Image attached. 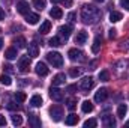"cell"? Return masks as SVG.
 <instances>
[{"label":"cell","instance_id":"obj_28","mask_svg":"<svg viewBox=\"0 0 129 128\" xmlns=\"http://www.w3.org/2000/svg\"><path fill=\"white\" fill-rule=\"evenodd\" d=\"M126 113H128V107H126L125 104H120L119 109H117V116H119V118H125Z\"/></svg>","mask_w":129,"mask_h":128},{"label":"cell","instance_id":"obj_46","mask_svg":"<svg viewBox=\"0 0 129 128\" xmlns=\"http://www.w3.org/2000/svg\"><path fill=\"white\" fill-rule=\"evenodd\" d=\"M123 48H126V50H128V48H129V42L126 44V45H123Z\"/></svg>","mask_w":129,"mask_h":128},{"label":"cell","instance_id":"obj_47","mask_svg":"<svg viewBox=\"0 0 129 128\" xmlns=\"http://www.w3.org/2000/svg\"><path fill=\"white\" fill-rule=\"evenodd\" d=\"M60 0H51V3H59Z\"/></svg>","mask_w":129,"mask_h":128},{"label":"cell","instance_id":"obj_19","mask_svg":"<svg viewBox=\"0 0 129 128\" xmlns=\"http://www.w3.org/2000/svg\"><path fill=\"white\" fill-rule=\"evenodd\" d=\"M50 17H51V18L59 20V18H62V17H63V11H62L60 8H53V9L50 11Z\"/></svg>","mask_w":129,"mask_h":128},{"label":"cell","instance_id":"obj_10","mask_svg":"<svg viewBox=\"0 0 129 128\" xmlns=\"http://www.w3.org/2000/svg\"><path fill=\"white\" fill-rule=\"evenodd\" d=\"M59 33H60V36H62V38L68 39V38L71 36V33H72V26H69V24L60 26V27H59Z\"/></svg>","mask_w":129,"mask_h":128},{"label":"cell","instance_id":"obj_16","mask_svg":"<svg viewBox=\"0 0 129 128\" xmlns=\"http://www.w3.org/2000/svg\"><path fill=\"white\" fill-rule=\"evenodd\" d=\"M14 44H15V47H17V48H26L27 41H26V38H24V36H17V38L14 39Z\"/></svg>","mask_w":129,"mask_h":128},{"label":"cell","instance_id":"obj_37","mask_svg":"<svg viewBox=\"0 0 129 128\" xmlns=\"http://www.w3.org/2000/svg\"><path fill=\"white\" fill-rule=\"evenodd\" d=\"M18 104H20V102L15 104L14 101H9V102L6 104V109H9V110H15V109H18Z\"/></svg>","mask_w":129,"mask_h":128},{"label":"cell","instance_id":"obj_35","mask_svg":"<svg viewBox=\"0 0 129 128\" xmlns=\"http://www.w3.org/2000/svg\"><path fill=\"white\" fill-rule=\"evenodd\" d=\"M69 75L71 77H80L81 75V69L80 68H71L69 69Z\"/></svg>","mask_w":129,"mask_h":128},{"label":"cell","instance_id":"obj_39","mask_svg":"<svg viewBox=\"0 0 129 128\" xmlns=\"http://www.w3.org/2000/svg\"><path fill=\"white\" fill-rule=\"evenodd\" d=\"M77 89H78V88H77V84H69V86L66 88V91H68L69 94H75V92H77Z\"/></svg>","mask_w":129,"mask_h":128},{"label":"cell","instance_id":"obj_23","mask_svg":"<svg viewBox=\"0 0 129 128\" xmlns=\"http://www.w3.org/2000/svg\"><path fill=\"white\" fill-rule=\"evenodd\" d=\"M51 30V23L48 21V20H45L42 24H41V27H39V32L42 33V35H45V33H48Z\"/></svg>","mask_w":129,"mask_h":128},{"label":"cell","instance_id":"obj_6","mask_svg":"<svg viewBox=\"0 0 129 128\" xmlns=\"http://www.w3.org/2000/svg\"><path fill=\"white\" fill-rule=\"evenodd\" d=\"M108 95H110L108 89H107V88H101L96 94H95V101H96V102H104V101L108 98Z\"/></svg>","mask_w":129,"mask_h":128},{"label":"cell","instance_id":"obj_31","mask_svg":"<svg viewBox=\"0 0 129 128\" xmlns=\"http://www.w3.org/2000/svg\"><path fill=\"white\" fill-rule=\"evenodd\" d=\"M66 107L72 112V110H75L77 109V99H74V98H69L68 101H66Z\"/></svg>","mask_w":129,"mask_h":128},{"label":"cell","instance_id":"obj_4","mask_svg":"<svg viewBox=\"0 0 129 128\" xmlns=\"http://www.w3.org/2000/svg\"><path fill=\"white\" fill-rule=\"evenodd\" d=\"M50 116H51V119H53L54 122L62 121V116H63V109H62L60 105H53V107L50 109Z\"/></svg>","mask_w":129,"mask_h":128},{"label":"cell","instance_id":"obj_12","mask_svg":"<svg viewBox=\"0 0 129 128\" xmlns=\"http://www.w3.org/2000/svg\"><path fill=\"white\" fill-rule=\"evenodd\" d=\"M27 53H29L30 57H38V56H39V47H38L36 42H30V44H29Z\"/></svg>","mask_w":129,"mask_h":128},{"label":"cell","instance_id":"obj_5","mask_svg":"<svg viewBox=\"0 0 129 128\" xmlns=\"http://www.w3.org/2000/svg\"><path fill=\"white\" fill-rule=\"evenodd\" d=\"M29 66H30V56H21L20 60H18V71L20 72H27L29 71Z\"/></svg>","mask_w":129,"mask_h":128},{"label":"cell","instance_id":"obj_36","mask_svg":"<svg viewBox=\"0 0 129 128\" xmlns=\"http://www.w3.org/2000/svg\"><path fill=\"white\" fill-rule=\"evenodd\" d=\"M12 124L14 125H21L23 124V118L20 115H12Z\"/></svg>","mask_w":129,"mask_h":128},{"label":"cell","instance_id":"obj_26","mask_svg":"<svg viewBox=\"0 0 129 128\" xmlns=\"http://www.w3.org/2000/svg\"><path fill=\"white\" fill-rule=\"evenodd\" d=\"M81 110H83L84 113H90V112H93V104H92L90 101H83Z\"/></svg>","mask_w":129,"mask_h":128},{"label":"cell","instance_id":"obj_34","mask_svg":"<svg viewBox=\"0 0 129 128\" xmlns=\"http://www.w3.org/2000/svg\"><path fill=\"white\" fill-rule=\"evenodd\" d=\"M48 44H50L51 47H59V45H60V38H59V36H54V38H51V39L48 41Z\"/></svg>","mask_w":129,"mask_h":128},{"label":"cell","instance_id":"obj_7","mask_svg":"<svg viewBox=\"0 0 129 128\" xmlns=\"http://www.w3.org/2000/svg\"><path fill=\"white\" fill-rule=\"evenodd\" d=\"M93 86H95L93 77H84V78H83V81H81V89H83L84 92H89Z\"/></svg>","mask_w":129,"mask_h":128},{"label":"cell","instance_id":"obj_44","mask_svg":"<svg viewBox=\"0 0 129 128\" xmlns=\"http://www.w3.org/2000/svg\"><path fill=\"white\" fill-rule=\"evenodd\" d=\"M3 68H5V71H6V72H12V65H5Z\"/></svg>","mask_w":129,"mask_h":128},{"label":"cell","instance_id":"obj_51","mask_svg":"<svg viewBox=\"0 0 129 128\" xmlns=\"http://www.w3.org/2000/svg\"><path fill=\"white\" fill-rule=\"evenodd\" d=\"M0 33H2V29H0Z\"/></svg>","mask_w":129,"mask_h":128},{"label":"cell","instance_id":"obj_22","mask_svg":"<svg viewBox=\"0 0 129 128\" xmlns=\"http://www.w3.org/2000/svg\"><path fill=\"white\" fill-rule=\"evenodd\" d=\"M39 20H41V18H39L38 14H30V12H29V14L26 15V21H27L29 24H36Z\"/></svg>","mask_w":129,"mask_h":128},{"label":"cell","instance_id":"obj_18","mask_svg":"<svg viewBox=\"0 0 129 128\" xmlns=\"http://www.w3.org/2000/svg\"><path fill=\"white\" fill-rule=\"evenodd\" d=\"M101 44H102V38L101 36H96L95 38V41H93V45H92V53H99V50H101Z\"/></svg>","mask_w":129,"mask_h":128},{"label":"cell","instance_id":"obj_27","mask_svg":"<svg viewBox=\"0 0 129 128\" xmlns=\"http://www.w3.org/2000/svg\"><path fill=\"white\" fill-rule=\"evenodd\" d=\"M0 83L5 84V86H11L12 84V78L9 75H6V74H2L0 75Z\"/></svg>","mask_w":129,"mask_h":128},{"label":"cell","instance_id":"obj_32","mask_svg":"<svg viewBox=\"0 0 129 128\" xmlns=\"http://www.w3.org/2000/svg\"><path fill=\"white\" fill-rule=\"evenodd\" d=\"M98 125V121L96 119H87L84 122V128H95Z\"/></svg>","mask_w":129,"mask_h":128},{"label":"cell","instance_id":"obj_11","mask_svg":"<svg viewBox=\"0 0 129 128\" xmlns=\"http://www.w3.org/2000/svg\"><path fill=\"white\" fill-rule=\"evenodd\" d=\"M48 72H50V69L47 68V65L44 63V62H39V63H36V74H38V75H41V77H45Z\"/></svg>","mask_w":129,"mask_h":128},{"label":"cell","instance_id":"obj_15","mask_svg":"<svg viewBox=\"0 0 129 128\" xmlns=\"http://www.w3.org/2000/svg\"><path fill=\"white\" fill-rule=\"evenodd\" d=\"M102 122H104L105 127H108V128L116 127V121H114V118H113L111 115H105V116L102 118Z\"/></svg>","mask_w":129,"mask_h":128},{"label":"cell","instance_id":"obj_13","mask_svg":"<svg viewBox=\"0 0 129 128\" xmlns=\"http://www.w3.org/2000/svg\"><path fill=\"white\" fill-rule=\"evenodd\" d=\"M87 38H89V35H87L86 30H80L75 36V44H86Z\"/></svg>","mask_w":129,"mask_h":128},{"label":"cell","instance_id":"obj_41","mask_svg":"<svg viewBox=\"0 0 129 128\" xmlns=\"http://www.w3.org/2000/svg\"><path fill=\"white\" fill-rule=\"evenodd\" d=\"M120 5H122L125 9H128L129 11V0H120Z\"/></svg>","mask_w":129,"mask_h":128},{"label":"cell","instance_id":"obj_3","mask_svg":"<svg viewBox=\"0 0 129 128\" xmlns=\"http://www.w3.org/2000/svg\"><path fill=\"white\" fill-rule=\"evenodd\" d=\"M68 56H69V59L74 60V62H84V60H86L84 53H83L81 50H78V48H71V50L68 51Z\"/></svg>","mask_w":129,"mask_h":128},{"label":"cell","instance_id":"obj_25","mask_svg":"<svg viewBox=\"0 0 129 128\" xmlns=\"http://www.w3.org/2000/svg\"><path fill=\"white\" fill-rule=\"evenodd\" d=\"M29 124L35 128H39L41 127V119L36 116V115H30V118H29Z\"/></svg>","mask_w":129,"mask_h":128},{"label":"cell","instance_id":"obj_17","mask_svg":"<svg viewBox=\"0 0 129 128\" xmlns=\"http://www.w3.org/2000/svg\"><path fill=\"white\" fill-rule=\"evenodd\" d=\"M17 56H18L17 48H8V50L5 51V57H6L8 60H14V59H17Z\"/></svg>","mask_w":129,"mask_h":128},{"label":"cell","instance_id":"obj_20","mask_svg":"<svg viewBox=\"0 0 129 128\" xmlns=\"http://www.w3.org/2000/svg\"><path fill=\"white\" fill-rule=\"evenodd\" d=\"M64 122H66V125H77V124H78V116L74 115V113H71V115L66 116Z\"/></svg>","mask_w":129,"mask_h":128},{"label":"cell","instance_id":"obj_48","mask_svg":"<svg viewBox=\"0 0 129 128\" xmlns=\"http://www.w3.org/2000/svg\"><path fill=\"white\" fill-rule=\"evenodd\" d=\"M2 45H3V39L0 38V48H2Z\"/></svg>","mask_w":129,"mask_h":128},{"label":"cell","instance_id":"obj_9","mask_svg":"<svg viewBox=\"0 0 129 128\" xmlns=\"http://www.w3.org/2000/svg\"><path fill=\"white\" fill-rule=\"evenodd\" d=\"M17 12L21 15H27L29 14V2H26V0L18 2L17 3Z\"/></svg>","mask_w":129,"mask_h":128},{"label":"cell","instance_id":"obj_43","mask_svg":"<svg viewBox=\"0 0 129 128\" xmlns=\"http://www.w3.org/2000/svg\"><path fill=\"white\" fill-rule=\"evenodd\" d=\"M117 30H116V29H111V30H110V38H111V39H113V38H116V35H117Z\"/></svg>","mask_w":129,"mask_h":128},{"label":"cell","instance_id":"obj_30","mask_svg":"<svg viewBox=\"0 0 129 128\" xmlns=\"http://www.w3.org/2000/svg\"><path fill=\"white\" fill-rule=\"evenodd\" d=\"M14 98H15V101H17V102H24L27 96H26L24 92H15V94H14Z\"/></svg>","mask_w":129,"mask_h":128},{"label":"cell","instance_id":"obj_38","mask_svg":"<svg viewBox=\"0 0 129 128\" xmlns=\"http://www.w3.org/2000/svg\"><path fill=\"white\" fill-rule=\"evenodd\" d=\"M68 20H69L71 23L77 21V12H69V14H68Z\"/></svg>","mask_w":129,"mask_h":128},{"label":"cell","instance_id":"obj_8","mask_svg":"<svg viewBox=\"0 0 129 128\" xmlns=\"http://www.w3.org/2000/svg\"><path fill=\"white\" fill-rule=\"evenodd\" d=\"M50 96H51V99H54V101H62V99H63V92H62L60 89H57L56 86H51V88H50Z\"/></svg>","mask_w":129,"mask_h":128},{"label":"cell","instance_id":"obj_24","mask_svg":"<svg viewBox=\"0 0 129 128\" xmlns=\"http://www.w3.org/2000/svg\"><path fill=\"white\" fill-rule=\"evenodd\" d=\"M123 18V15H122V12H117V11H113L111 14H110V21L111 23H117V21H120Z\"/></svg>","mask_w":129,"mask_h":128},{"label":"cell","instance_id":"obj_2","mask_svg":"<svg viewBox=\"0 0 129 128\" xmlns=\"http://www.w3.org/2000/svg\"><path fill=\"white\" fill-rule=\"evenodd\" d=\"M47 59H48V62L53 65L54 68H62V66H63V57H62V54L57 53V51H50V53H47Z\"/></svg>","mask_w":129,"mask_h":128},{"label":"cell","instance_id":"obj_40","mask_svg":"<svg viewBox=\"0 0 129 128\" xmlns=\"http://www.w3.org/2000/svg\"><path fill=\"white\" fill-rule=\"evenodd\" d=\"M60 3H62V5H63L64 8H71V6H72V3H74V2H72V0H60Z\"/></svg>","mask_w":129,"mask_h":128},{"label":"cell","instance_id":"obj_49","mask_svg":"<svg viewBox=\"0 0 129 128\" xmlns=\"http://www.w3.org/2000/svg\"><path fill=\"white\" fill-rule=\"evenodd\" d=\"M95 2H98V3H104L105 0H95Z\"/></svg>","mask_w":129,"mask_h":128},{"label":"cell","instance_id":"obj_1","mask_svg":"<svg viewBox=\"0 0 129 128\" xmlns=\"http://www.w3.org/2000/svg\"><path fill=\"white\" fill-rule=\"evenodd\" d=\"M102 14L99 11V8L93 6V5H84L83 9H81V18H83V23L86 24H95L101 20Z\"/></svg>","mask_w":129,"mask_h":128},{"label":"cell","instance_id":"obj_14","mask_svg":"<svg viewBox=\"0 0 129 128\" xmlns=\"http://www.w3.org/2000/svg\"><path fill=\"white\" fill-rule=\"evenodd\" d=\"M64 80H66V75L63 72H59L53 77V86H59V84H63Z\"/></svg>","mask_w":129,"mask_h":128},{"label":"cell","instance_id":"obj_29","mask_svg":"<svg viewBox=\"0 0 129 128\" xmlns=\"http://www.w3.org/2000/svg\"><path fill=\"white\" fill-rule=\"evenodd\" d=\"M32 2H33V6H35L38 11H42V9L45 8V5H47L45 0H32Z\"/></svg>","mask_w":129,"mask_h":128},{"label":"cell","instance_id":"obj_33","mask_svg":"<svg viewBox=\"0 0 129 128\" xmlns=\"http://www.w3.org/2000/svg\"><path fill=\"white\" fill-rule=\"evenodd\" d=\"M99 80H101V81H108V80H110V74H108V71H105V69L101 71V72H99Z\"/></svg>","mask_w":129,"mask_h":128},{"label":"cell","instance_id":"obj_21","mask_svg":"<svg viewBox=\"0 0 129 128\" xmlns=\"http://www.w3.org/2000/svg\"><path fill=\"white\" fill-rule=\"evenodd\" d=\"M30 105L32 107H41L42 105V96L41 95H33L30 98Z\"/></svg>","mask_w":129,"mask_h":128},{"label":"cell","instance_id":"obj_45","mask_svg":"<svg viewBox=\"0 0 129 128\" xmlns=\"http://www.w3.org/2000/svg\"><path fill=\"white\" fill-rule=\"evenodd\" d=\"M2 20H5V11L0 8V21H2Z\"/></svg>","mask_w":129,"mask_h":128},{"label":"cell","instance_id":"obj_42","mask_svg":"<svg viewBox=\"0 0 129 128\" xmlns=\"http://www.w3.org/2000/svg\"><path fill=\"white\" fill-rule=\"evenodd\" d=\"M5 125H6V118L0 115V127H5Z\"/></svg>","mask_w":129,"mask_h":128},{"label":"cell","instance_id":"obj_50","mask_svg":"<svg viewBox=\"0 0 129 128\" xmlns=\"http://www.w3.org/2000/svg\"><path fill=\"white\" fill-rule=\"evenodd\" d=\"M126 127H129V121H128V122H126Z\"/></svg>","mask_w":129,"mask_h":128}]
</instances>
